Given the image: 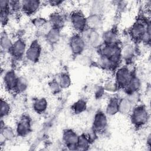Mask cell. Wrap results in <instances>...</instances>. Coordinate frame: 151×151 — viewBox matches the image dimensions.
Returning <instances> with one entry per match:
<instances>
[{"instance_id":"obj_31","label":"cell","mask_w":151,"mask_h":151,"mask_svg":"<svg viewBox=\"0 0 151 151\" xmlns=\"http://www.w3.org/2000/svg\"><path fill=\"white\" fill-rule=\"evenodd\" d=\"M121 55L122 57H123L127 61L131 60L134 55V51L132 46L128 45L125 47L123 50H122Z\"/></svg>"},{"instance_id":"obj_21","label":"cell","mask_w":151,"mask_h":151,"mask_svg":"<svg viewBox=\"0 0 151 151\" xmlns=\"http://www.w3.org/2000/svg\"><path fill=\"white\" fill-rule=\"evenodd\" d=\"M47 107L48 101L47 99L44 97L34 100L32 104V108L34 110L39 114L43 113L47 110Z\"/></svg>"},{"instance_id":"obj_20","label":"cell","mask_w":151,"mask_h":151,"mask_svg":"<svg viewBox=\"0 0 151 151\" xmlns=\"http://www.w3.org/2000/svg\"><path fill=\"white\" fill-rule=\"evenodd\" d=\"M119 99L113 97L110 99L106 108V113L109 116H113L119 113Z\"/></svg>"},{"instance_id":"obj_10","label":"cell","mask_w":151,"mask_h":151,"mask_svg":"<svg viewBox=\"0 0 151 151\" xmlns=\"http://www.w3.org/2000/svg\"><path fill=\"white\" fill-rule=\"evenodd\" d=\"M78 136L72 129H65L63 134V140L67 148L71 150H77V143Z\"/></svg>"},{"instance_id":"obj_15","label":"cell","mask_w":151,"mask_h":151,"mask_svg":"<svg viewBox=\"0 0 151 151\" xmlns=\"http://www.w3.org/2000/svg\"><path fill=\"white\" fill-rule=\"evenodd\" d=\"M101 39L104 44L107 45H116L118 44L119 38L118 34L115 29H110L107 30L101 35Z\"/></svg>"},{"instance_id":"obj_13","label":"cell","mask_w":151,"mask_h":151,"mask_svg":"<svg viewBox=\"0 0 151 151\" xmlns=\"http://www.w3.org/2000/svg\"><path fill=\"white\" fill-rule=\"evenodd\" d=\"M41 2L37 0H24L21 1V11L29 16L34 14L40 8Z\"/></svg>"},{"instance_id":"obj_8","label":"cell","mask_w":151,"mask_h":151,"mask_svg":"<svg viewBox=\"0 0 151 151\" xmlns=\"http://www.w3.org/2000/svg\"><path fill=\"white\" fill-rule=\"evenodd\" d=\"M31 130V120L26 114L22 115L17 123L15 132L18 136L23 137L28 134Z\"/></svg>"},{"instance_id":"obj_30","label":"cell","mask_w":151,"mask_h":151,"mask_svg":"<svg viewBox=\"0 0 151 151\" xmlns=\"http://www.w3.org/2000/svg\"><path fill=\"white\" fill-rule=\"evenodd\" d=\"M11 107L9 103L5 99H1V118H3L8 116L11 112Z\"/></svg>"},{"instance_id":"obj_22","label":"cell","mask_w":151,"mask_h":151,"mask_svg":"<svg viewBox=\"0 0 151 151\" xmlns=\"http://www.w3.org/2000/svg\"><path fill=\"white\" fill-rule=\"evenodd\" d=\"M45 38L47 41L50 44H54L58 42L60 38V29L51 27L47 32Z\"/></svg>"},{"instance_id":"obj_3","label":"cell","mask_w":151,"mask_h":151,"mask_svg":"<svg viewBox=\"0 0 151 151\" xmlns=\"http://www.w3.org/2000/svg\"><path fill=\"white\" fill-rule=\"evenodd\" d=\"M99 55H103L109 58L117 66L120 61L122 49L118 44L107 45L102 44L99 48Z\"/></svg>"},{"instance_id":"obj_25","label":"cell","mask_w":151,"mask_h":151,"mask_svg":"<svg viewBox=\"0 0 151 151\" xmlns=\"http://www.w3.org/2000/svg\"><path fill=\"white\" fill-rule=\"evenodd\" d=\"M0 44L1 50L5 52H9L13 45V42L9 37L8 35L5 32L1 33Z\"/></svg>"},{"instance_id":"obj_16","label":"cell","mask_w":151,"mask_h":151,"mask_svg":"<svg viewBox=\"0 0 151 151\" xmlns=\"http://www.w3.org/2000/svg\"><path fill=\"white\" fill-rule=\"evenodd\" d=\"M87 28L97 31L102 27L103 19L100 15L91 14L87 18Z\"/></svg>"},{"instance_id":"obj_18","label":"cell","mask_w":151,"mask_h":151,"mask_svg":"<svg viewBox=\"0 0 151 151\" xmlns=\"http://www.w3.org/2000/svg\"><path fill=\"white\" fill-rule=\"evenodd\" d=\"M49 22L51 27L61 29L64 24V19L63 15L59 12H54L49 17Z\"/></svg>"},{"instance_id":"obj_2","label":"cell","mask_w":151,"mask_h":151,"mask_svg":"<svg viewBox=\"0 0 151 151\" xmlns=\"http://www.w3.org/2000/svg\"><path fill=\"white\" fill-rule=\"evenodd\" d=\"M149 113L144 106L140 105L133 107L131 111L130 119L132 124L136 128L144 126L148 122Z\"/></svg>"},{"instance_id":"obj_34","label":"cell","mask_w":151,"mask_h":151,"mask_svg":"<svg viewBox=\"0 0 151 151\" xmlns=\"http://www.w3.org/2000/svg\"><path fill=\"white\" fill-rule=\"evenodd\" d=\"M32 22L33 25L36 27H41L45 25L48 22V21L45 18L42 17H37L34 18V19L32 21Z\"/></svg>"},{"instance_id":"obj_14","label":"cell","mask_w":151,"mask_h":151,"mask_svg":"<svg viewBox=\"0 0 151 151\" xmlns=\"http://www.w3.org/2000/svg\"><path fill=\"white\" fill-rule=\"evenodd\" d=\"M18 77L14 70H11L6 71L4 76V83L6 89L15 92Z\"/></svg>"},{"instance_id":"obj_6","label":"cell","mask_w":151,"mask_h":151,"mask_svg":"<svg viewBox=\"0 0 151 151\" xmlns=\"http://www.w3.org/2000/svg\"><path fill=\"white\" fill-rule=\"evenodd\" d=\"M133 76L132 72L126 67L119 68L116 72L115 83L119 88H124Z\"/></svg>"},{"instance_id":"obj_33","label":"cell","mask_w":151,"mask_h":151,"mask_svg":"<svg viewBox=\"0 0 151 151\" xmlns=\"http://www.w3.org/2000/svg\"><path fill=\"white\" fill-rule=\"evenodd\" d=\"M48 86H49L50 90H51V93H52L53 94H57L61 90V88L58 81H57L55 80H51L48 83Z\"/></svg>"},{"instance_id":"obj_17","label":"cell","mask_w":151,"mask_h":151,"mask_svg":"<svg viewBox=\"0 0 151 151\" xmlns=\"http://www.w3.org/2000/svg\"><path fill=\"white\" fill-rule=\"evenodd\" d=\"M133 102L128 97L122 98L119 101V113L122 114H128L131 113L133 109Z\"/></svg>"},{"instance_id":"obj_29","label":"cell","mask_w":151,"mask_h":151,"mask_svg":"<svg viewBox=\"0 0 151 151\" xmlns=\"http://www.w3.org/2000/svg\"><path fill=\"white\" fill-rule=\"evenodd\" d=\"M28 83L27 80L24 77H18L17 83L16 85L15 92L17 93H21L24 92L28 88Z\"/></svg>"},{"instance_id":"obj_7","label":"cell","mask_w":151,"mask_h":151,"mask_svg":"<svg viewBox=\"0 0 151 151\" xmlns=\"http://www.w3.org/2000/svg\"><path fill=\"white\" fill-rule=\"evenodd\" d=\"M42 48L37 40H34L29 46L27 48L25 52V57L32 63H37L41 57Z\"/></svg>"},{"instance_id":"obj_5","label":"cell","mask_w":151,"mask_h":151,"mask_svg":"<svg viewBox=\"0 0 151 151\" xmlns=\"http://www.w3.org/2000/svg\"><path fill=\"white\" fill-rule=\"evenodd\" d=\"M70 19L73 28L77 32L81 33L87 28V18L80 11L72 12Z\"/></svg>"},{"instance_id":"obj_28","label":"cell","mask_w":151,"mask_h":151,"mask_svg":"<svg viewBox=\"0 0 151 151\" xmlns=\"http://www.w3.org/2000/svg\"><path fill=\"white\" fill-rule=\"evenodd\" d=\"M61 89L68 88L71 84V80L69 74L67 73H63L59 76L58 81Z\"/></svg>"},{"instance_id":"obj_19","label":"cell","mask_w":151,"mask_h":151,"mask_svg":"<svg viewBox=\"0 0 151 151\" xmlns=\"http://www.w3.org/2000/svg\"><path fill=\"white\" fill-rule=\"evenodd\" d=\"M140 86L141 82L140 79L137 76L133 74L130 80L129 81V83L124 88V89L126 91L127 93L129 94L131 93L137 92V91L140 89Z\"/></svg>"},{"instance_id":"obj_11","label":"cell","mask_w":151,"mask_h":151,"mask_svg":"<svg viewBox=\"0 0 151 151\" xmlns=\"http://www.w3.org/2000/svg\"><path fill=\"white\" fill-rule=\"evenodd\" d=\"M27 46L25 41L18 39L13 42L9 53L15 60H20L25 54Z\"/></svg>"},{"instance_id":"obj_9","label":"cell","mask_w":151,"mask_h":151,"mask_svg":"<svg viewBox=\"0 0 151 151\" xmlns=\"http://www.w3.org/2000/svg\"><path fill=\"white\" fill-rule=\"evenodd\" d=\"M86 44L78 33L73 35L69 41V46L73 54L74 55H80L85 49Z\"/></svg>"},{"instance_id":"obj_4","label":"cell","mask_w":151,"mask_h":151,"mask_svg":"<svg viewBox=\"0 0 151 151\" xmlns=\"http://www.w3.org/2000/svg\"><path fill=\"white\" fill-rule=\"evenodd\" d=\"M80 35L86 45H88L91 47L99 48L103 43L101 35L97 30L87 28L81 32Z\"/></svg>"},{"instance_id":"obj_23","label":"cell","mask_w":151,"mask_h":151,"mask_svg":"<svg viewBox=\"0 0 151 151\" xmlns=\"http://www.w3.org/2000/svg\"><path fill=\"white\" fill-rule=\"evenodd\" d=\"M98 64L100 67L105 70H114L117 67L111 59L103 55H99Z\"/></svg>"},{"instance_id":"obj_12","label":"cell","mask_w":151,"mask_h":151,"mask_svg":"<svg viewBox=\"0 0 151 151\" xmlns=\"http://www.w3.org/2000/svg\"><path fill=\"white\" fill-rule=\"evenodd\" d=\"M107 118L106 114L102 111H98L94 115L93 127L95 132H103L107 126Z\"/></svg>"},{"instance_id":"obj_36","label":"cell","mask_w":151,"mask_h":151,"mask_svg":"<svg viewBox=\"0 0 151 151\" xmlns=\"http://www.w3.org/2000/svg\"><path fill=\"white\" fill-rule=\"evenodd\" d=\"M48 3L50 4V5L51 6H59L61 5L63 3V1H57V0H54V1H47Z\"/></svg>"},{"instance_id":"obj_32","label":"cell","mask_w":151,"mask_h":151,"mask_svg":"<svg viewBox=\"0 0 151 151\" xmlns=\"http://www.w3.org/2000/svg\"><path fill=\"white\" fill-rule=\"evenodd\" d=\"M92 5H93V7H92L91 14L101 15L100 12L103 10L104 2L102 1H95Z\"/></svg>"},{"instance_id":"obj_26","label":"cell","mask_w":151,"mask_h":151,"mask_svg":"<svg viewBox=\"0 0 151 151\" xmlns=\"http://www.w3.org/2000/svg\"><path fill=\"white\" fill-rule=\"evenodd\" d=\"M1 135H2L6 140H12L15 136L14 130L9 126L5 125L2 119L1 121Z\"/></svg>"},{"instance_id":"obj_27","label":"cell","mask_w":151,"mask_h":151,"mask_svg":"<svg viewBox=\"0 0 151 151\" xmlns=\"http://www.w3.org/2000/svg\"><path fill=\"white\" fill-rule=\"evenodd\" d=\"M71 109L75 114L81 113L87 109V102L83 99H79L72 104Z\"/></svg>"},{"instance_id":"obj_24","label":"cell","mask_w":151,"mask_h":151,"mask_svg":"<svg viewBox=\"0 0 151 151\" xmlns=\"http://www.w3.org/2000/svg\"><path fill=\"white\" fill-rule=\"evenodd\" d=\"M90 145V138L89 136L82 134L78 136V139L77 143V150H87Z\"/></svg>"},{"instance_id":"obj_1","label":"cell","mask_w":151,"mask_h":151,"mask_svg":"<svg viewBox=\"0 0 151 151\" xmlns=\"http://www.w3.org/2000/svg\"><path fill=\"white\" fill-rule=\"evenodd\" d=\"M150 21L143 18L138 19L130 29V35L135 41H141L143 36L147 32H150Z\"/></svg>"},{"instance_id":"obj_35","label":"cell","mask_w":151,"mask_h":151,"mask_svg":"<svg viewBox=\"0 0 151 151\" xmlns=\"http://www.w3.org/2000/svg\"><path fill=\"white\" fill-rule=\"evenodd\" d=\"M105 89L109 91H114L118 88L117 84L116 83L113 82H109L105 84Z\"/></svg>"}]
</instances>
